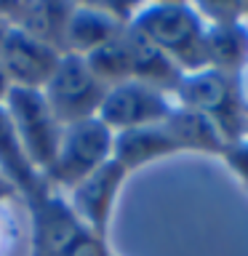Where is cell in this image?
Here are the masks:
<instances>
[{
	"label": "cell",
	"instance_id": "24",
	"mask_svg": "<svg viewBox=\"0 0 248 256\" xmlns=\"http://www.w3.org/2000/svg\"><path fill=\"white\" fill-rule=\"evenodd\" d=\"M240 19L248 24V3H240Z\"/></svg>",
	"mask_w": 248,
	"mask_h": 256
},
{
	"label": "cell",
	"instance_id": "21",
	"mask_svg": "<svg viewBox=\"0 0 248 256\" xmlns=\"http://www.w3.org/2000/svg\"><path fill=\"white\" fill-rule=\"evenodd\" d=\"M238 80V91H240V102H243V107L248 112V62H246V67L240 70V75L235 78Z\"/></svg>",
	"mask_w": 248,
	"mask_h": 256
},
{
	"label": "cell",
	"instance_id": "12",
	"mask_svg": "<svg viewBox=\"0 0 248 256\" xmlns=\"http://www.w3.org/2000/svg\"><path fill=\"white\" fill-rule=\"evenodd\" d=\"M70 14L72 3H62V0H6V3H0V22L3 24L43 40L62 54Z\"/></svg>",
	"mask_w": 248,
	"mask_h": 256
},
{
	"label": "cell",
	"instance_id": "5",
	"mask_svg": "<svg viewBox=\"0 0 248 256\" xmlns=\"http://www.w3.org/2000/svg\"><path fill=\"white\" fill-rule=\"evenodd\" d=\"M30 211V256H67L88 232L62 192L46 187L24 200Z\"/></svg>",
	"mask_w": 248,
	"mask_h": 256
},
{
	"label": "cell",
	"instance_id": "19",
	"mask_svg": "<svg viewBox=\"0 0 248 256\" xmlns=\"http://www.w3.org/2000/svg\"><path fill=\"white\" fill-rule=\"evenodd\" d=\"M19 243V222L11 206H0V256H11Z\"/></svg>",
	"mask_w": 248,
	"mask_h": 256
},
{
	"label": "cell",
	"instance_id": "23",
	"mask_svg": "<svg viewBox=\"0 0 248 256\" xmlns=\"http://www.w3.org/2000/svg\"><path fill=\"white\" fill-rule=\"evenodd\" d=\"M6 32H8V24L0 22V56H3V43H6Z\"/></svg>",
	"mask_w": 248,
	"mask_h": 256
},
{
	"label": "cell",
	"instance_id": "6",
	"mask_svg": "<svg viewBox=\"0 0 248 256\" xmlns=\"http://www.w3.org/2000/svg\"><path fill=\"white\" fill-rule=\"evenodd\" d=\"M6 112L11 118L22 139V147L40 174L51 166L59 150L64 126L48 107L43 91H27V88H11L6 99Z\"/></svg>",
	"mask_w": 248,
	"mask_h": 256
},
{
	"label": "cell",
	"instance_id": "20",
	"mask_svg": "<svg viewBox=\"0 0 248 256\" xmlns=\"http://www.w3.org/2000/svg\"><path fill=\"white\" fill-rule=\"evenodd\" d=\"M16 198H19V195H16V190L11 187V182L0 174V206H11Z\"/></svg>",
	"mask_w": 248,
	"mask_h": 256
},
{
	"label": "cell",
	"instance_id": "4",
	"mask_svg": "<svg viewBox=\"0 0 248 256\" xmlns=\"http://www.w3.org/2000/svg\"><path fill=\"white\" fill-rule=\"evenodd\" d=\"M48 107L62 126L83 123V120L99 118L102 102L107 96V86L91 72L83 56L62 54L51 80L43 88Z\"/></svg>",
	"mask_w": 248,
	"mask_h": 256
},
{
	"label": "cell",
	"instance_id": "25",
	"mask_svg": "<svg viewBox=\"0 0 248 256\" xmlns=\"http://www.w3.org/2000/svg\"><path fill=\"white\" fill-rule=\"evenodd\" d=\"M104 256H118V254H115V251H112V248H110V251H107V254H104Z\"/></svg>",
	"mask_w": 248,
	"mask_h": 256
},
{
	"label": "cell",
	"instance_id": "1",
	"mask_svg": "<svg viewBox=\"0 0 248 256\" xmlns=\"http://www.w3.org/2000/svg\"><path fill=\"white\" fill-rule=\"evenodd\" d=\"M128 24L158 46L184 75L206 70L208 22L195 3H144L131 8Z\"/></svg>",
	"mask_w": 248,
	"mask_h": 256
},
{
	"label": "cell",
	"instance_id": "22",
	"mask_svg": "<svg viewBox=\"0 0 248 256\" xmlns=\"http://www.w3.org/2000/svg\"><path fill=\"white\" fill-rule=\"evenodd\" d=\"M8 91H11V83H8L6 75L0 72V104H6V99H8Z\"/></svg>",
	"mask_w": 248,
	"mask_h": 256
},
{
	"label": "cell",
	"instance_id": "16",
	"mask_svg": "<svg viewBox=\"0 0 248 256\" xmlns=\"http://www.w3.org/2000/svg\"><path fill=\"white\" fill-rule=\"evenodd\" d=\"M126 43H128V54H131V75H134V80L147 83L152 88H160V91L174 96V91H176V86H179L184 72L176 67L158 46H152L144 35H139L131 24H128V30H126Z\"/></svg>",
	"mask_w": 248,
	"mask_h": 256
},
{
	"label": "cell",
	"instance_id": "2",
	"mask_svg": "<svg viewBox=\"0 0 248 256\" xmlns=\"http://www.w3.org/2000/svg\"><path fill=\"white\" fill-rule=\"evenodd\" d=\"M112 144H115V134L99 118L64 126L59 150H56L51 166L43 171L46 184L62 195H67L86 176H91L94 171L110 163Z\"/></svg>",
	"mask_w": 248,
	"mask_h": 256
},
{
	"label": "cell",
	"instance_id": "8",
	"mask_svg": "<svg viewBox=\"0 0 248 256\" xmlns=\"http://www.w3.org/2000/svg\"><path fill=\"white\" fill-rule=\"evenodd\" d=\"M208 22L206 67L238 78L248 62V24L240 19V3H195Z\"/></svg>",
	"mask_w": 248,
	"mask_h": 256
},
{
	"label": "cell",
	"instance_id": "18",
	"mask_svg": "<svg viewBox=\"0 0 248 256\" xmlns=\"http://www.w3.org/2000/svg\"><path fill=\"white\" fill-rule=\"evenodd\" d=\"M219 160L232 171V176L248 190V134L240 136V139H235V142H230L227 147H224Z\"/></svg>",
	"mask_w": 248,
	"mask_h": 256
},
{
	"label": "cell",
	"instance_id": "7",
	"mask_svg": "<svg viewBox=\"0 0 248 256\" xmlns=\"http://www.w3.org/2000/svg\"><path fill=\"white\" fill-rule=\"evenodd\" d=\"M176 107L174 96L152 88L139 80L107 88V96L102 102L99 120L110 128L112 134L134 131V128H150L163 126Z\"/></svg>",
	"mask_w": 248,
	"mask_h": 256
},
{
	"label": "cell",
	"instance_id": "14",
	"mask_svg": "<svg viewBox=\"0 0 248 256\" xmlns=\"http://www.w3.org/2000/svg\"><path fill=\"white\" fill-rule=\"evenodd\" d=\"M0 174L11 182V187L22 200L35 198L38 192L48 187L43 174L32 166V160L24 152L19 134H16L11 118L6 112V104H0Z\"/></svg>",
	"mask_w": 248,
	"mask_h": 256
},
{
	"label": "cell",
	"instance_id": "10",
	"mask_svg": "<svg viewBox=\"0 0 248 256\" xmlns=\"http://www.w3.org/2000/svg\"><path fill=\"white\" fill-rule=\"evenodd\" d=\"M59 59H62V51H56L54 46H48L22 30L8 27L3 56H0V72L6 75L11 88L43 91Z\"/></svg>",
	"mask_w": 248,
	"mask_h": 256
},
{
	"label": "cell",
	"instance_id": "13",
	"mask_svg": "<svg viewBox=\"0 0 248 256\" xmlns=\"http://www.w3.org/2000/svg\"><path fill=\"white\" fill-rule=\"evenodd\" d=\"M179 155L176 144L163 126H150V128H134V131H120L115 134L112 144V160L123 166L128 174H136L139 168L158 163V160Z\"/></svg>",
	"mask_w": 248,
	"mask_h": 256
},
{
	"label": "cell",
	"instance_id": "11",
	"mask_svg": "<svg viewBox=\"0 0 248 256\" xmlns=\"http://www.w3.org/2000/svg\"><path fill=\"white\" fill-rule=\"evenodd\" d=\"M128 14H120L115 6H96V3H72L67 35H64V54L86 56L99 51L102 46L120 38L128 27Z\"/></svg>",
	"mask_w": 248,
	"mask_h": 256
},
{
	"label": "cell",
	"instance_id": "15",
	"mask_svg": "<svg viewBox=\"0 0 248 256\" xmlns=\"http://www.w3.org/2000/svg\"><path fill=\"white\" fill-rule=\"evenodd\" d=\"M166 128L171 134L179 155L182 152H195V155L222 158L224 147H227V139L222 136V131L216 128L211 118L192 112V110H184L179 104L174 107L171 118L166 120Z\"/></svg>",
	"mask_w": 248,
	"mask_h": 256
},
{
	"label": "cell",
	"instance_id": "3",
	"mask_svg": "<svg viewBox=\"0 0 248 256\" xmlns=\"http://www.w3.org/2000/svg\"><path fill=\"white\" fill-rule=\"evenodd\" d=\"M174 102L184 110L200 112L211 118L222 136L230 142L246 136L248 131V112L240 102L238 80L224 75L219 70H198L182 75L179 86L174 91Z\"/></svg>",
	"mask_w": 248,
	"mask_h": 256
},
{
	"label": "cell",
	"instance_id": "9",
	"mask_svg": "<svg viewBox=\"0 0 248 256\" xmlns=\"http://www.w3.org/2000/svg\"><path fill=\"white\" fill-rule=\"evenodd\" d=\"M128 176L131 174H128L123 166H118L115 160H110L107 166H102L99 171L86 176L78 187H72L67 195H64L78 219L83 222L94 235H99L104 240L110 235L112 216H115L120 192H123Z\"/></svg>",
	"mask_w": 248,
	"mask_h": 256
},
{
	"label": "cell",
	"instance_id": "17",
	"mask_svg": "<svg viewBox=\"0 0 248 256\" xmlns=\"http://www.w3.org/2000/svg\"><path fill=\"white\" fill-rule=\"evenodd\" d=\"M128 30V27H126ZM86 64L91 67V72L99 78L102 86H120V83H128L134 80L131 75V54H128V43H126V32L120 38H115L112 43L102 46L99 51L88 54L86 56Z\"/></svg>",
	"mask_w": 248,
	"mask_h": 256
}]
</instances>
